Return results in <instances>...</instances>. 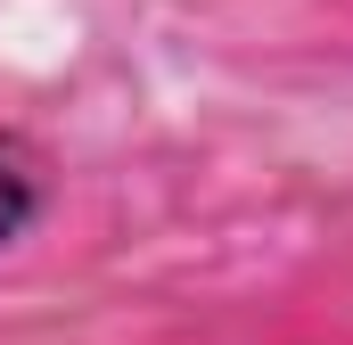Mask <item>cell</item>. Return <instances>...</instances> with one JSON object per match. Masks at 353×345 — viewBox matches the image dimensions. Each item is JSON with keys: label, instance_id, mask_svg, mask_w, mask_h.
Listing matches in <instances>:
<instances>
[{"label": "cell", "instance_id": "6da1fadb", "mask_svg": "<svg viewBox=\"0 0 353 345\" xmlns=\"http://www.w3.org/2000/svg\"><path fill=\"white\" fill-rule=\"evenodd\" d=\"M50 214V157L25 132H0V247H17Z\"/></svg>", "mask_w": 353, "mask_h": 345}]
</instances>
